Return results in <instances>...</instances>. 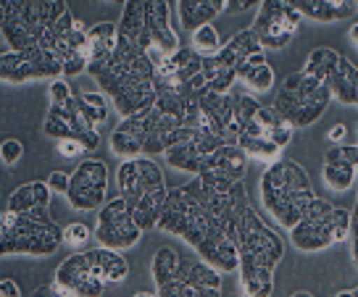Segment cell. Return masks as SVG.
I'll use <instances>...</instances> for the list:
<instances>
[{
	"mask_svg": "<svg viewBox=\"0 0 358 297\" xmlns=\"http://www.w3.org/2000/svg\"><path fill=\"white\" fill-rule=\"evenodd\" d=\"M158 231L185 240L203 261H208L222 274H235L240 268L237 245L211 213L201 187L179 184L169 189L166 205L158 219Z\"/></svg>",
	"mask_w": 358,
	"mask_h": 297,
	"instance_id": "1",
	"label": "cell"
},
{
	"mask_svg": "<svg viewBox=\"0 0 358 297\" xmlns=\"http://www.w3.org/2000/svg\"><path fill=\"white\" fill-rule=\"evenodd\" d=\"M195 87L177 85V87H161L158 98L150 108L127 116L108 137L111 153L119 158H137V155H164L166 140L171 132L185 126L190 98Z\"/></svg>",
	"mask_w": 358,
	"mask_h": 297,
	"instance_id": "2",
	"label": "cell"
},
{
	"mask_svg": "<svg viewBox=\"0 0 358 297\" xmlns=\"http://www.w3.org/2000/svg\"><path fill=\"white\" fill-rule=\"evenodd\" d=\"M87 74L101 85L103 95L111 100L122 119L150 108L158 98L156 66L150 55L122 32L108 61H103L101 66H95Z\"/></svg>",
	"mask_w": 358,
	"mask_h": 297,
	"instance_id": "3",
	"label": "cell"
},
{
	"mask_svg": "<svg viewBox=\"0 0 358 297\" xmlns=\"http://www.w3.org/2000/svg\"><path fill=\"white\" fill-rule=\"evenodd\" d=\"M232 242L240 253V289L250 297L274 295V268L285 255V242L274 229H268L264 219L248 205L232 231Z\"/></svg>",
	"mask_w": 358,
	"mask_h": 297,
	"instance_id": "4",
	"label": "cell"
},
{
	"mask_svg": "<svg viewBox=\"0 0 358 297\" xmlns=\"http://www.w3.org/2000/svg\"><path fill=\"white\" fill-rule=\"evenodd\" d=\"M258 198L268 216L277 221L282 229L290 231L301 221V216L316 195L311 187V176L306 174L301 164L277 158L261 174Z\"/></svg>",
	"mask_w": 358,
	"mask_h": 297,
	"instance_id": "5",
	"label": "cell"
},
{
	"mask_svg": "<svg viewBox=\"0 0 358 297\" xmlns=\"http://www.w3.org/2000/svg\"><path fill=\"white\" fill-rule=\"evenodd\" d=\"M116 184L122 198L137 219L140 229L150 231L158 229V219L166 205V179L156 161L150 155H137V158H124L122 166L116 168Z\"/></svg>",
	"mask_w": 358,
	"mask_h": 297,
	"instance_id": "6",
	"label": "cell"
},
{
	"mask_svg": "<svg viewBox=\"0 0 358 297\" xmlns=\"http://www.w3.org/2000/svg\"><path fill=\"white\" fill-rule=\"evenodd\" d=\"M119 32L127 34L137 48H143L153 66H161L169 55L182 48L171 27L169 0H127L122 6Z\"/></svg>",
	"mask_w": 358,
	"mask_h": 297,
	"instance_id": "7",
	"label": "cell"
},
{
	"mask_svg": "<svg viewBox=\"0 0 358 297\" xmlns=\"http://www.w3.org/2000/svg\"><path fill=\"white\" fill-rule=\"evenodd\" d=\"M64 245V226L48 216V208L0 216V255H32L48 258Z\"/></svg>",
	"mask_w": 358,
	"mask_h": 297,
	"instance_id": "8",
	"label": "cell"
},
{
	"mask_svg": "<svg viewBox=\"0 0 358 297\" xmlns=\"http://www.w3.org/2000/svg\"><path fill=\"white\" fill-rule=\"evenodd\" d=\"M332 92L324 79L311 77L306 71H292L280 85L271 108L280 113L292 129H306L327 113Z\"/></svg>",
	"mask_w": 358,
	"mask_h": 297,
	"instance_id": "9",
	"label": "cell"
},
{
	"mask_svg": "<svg viewBox=\"0 0 358 297\" xmlns=\"http://www.w3.org/2000/svg\"><path fill=\"white\" fill-rule=\"evenodd\" d=\"M350 237V210L324 198H313L301 221L290 229V242L301 253H324Z\"/></svg>",
	"mask_w": 358,
	"mask_h": 297,
	"instance_id": "10",
	"label": "cell"
},
{
	"mask_svg": "<svg viewBox=\"0 0 358 297\" xmlns=\"http://www.w3.org/2000/svg\"><path fill=\"white\" fill-rule=\"evenodd\" d=\"M219 145L224 143H219L213 134L203 132L198 126H179L177 132L169 134L164 158H166V164L171 168L198 176L203 174L206 161L211 158V153Z\"/></svg>",
	"mask_w": 358,
	"mask_h": 297,
	"instance_id": "11",
	"label": "cell"
},
{
	"mask_svg": "<svg viewBox=\"0 0 358 297\" xmlns=\"http://www.w3.org/2000/svg\"><path fill=\"white\" fill-rule=\"evenodd\" d=\"M301 22L303 13L295 8L292 0H261L253 29L266 50H282L290 45Z\"/></svg>",
	"mask_w": 358,
	"mask_h": 297,
	"instance_id": "12",
	"label": "cell"
},
{
	"mask_svg": "<svg viewBox=\"0 0 358 297\" xmlns=\"http://www.w3.org/2000/svg\"><path fill=\"white\" fill-rule=\"evenodd\" d=\"M95 240L106 247L113 250H132L143 240V229L137 219L132 216V210L127 205V200L119 198L108 200L101 210H98V224H95Z\"/></svg>",
	"mask_w": 358,
	"mask_h": 297,
	"instance_id": "13",
	"label": "cell"
},
{
	"mask_svg": "<svg viewBox=\"0 0 358 297\" xmlns=\"http://www.w3.org/2000/svg\"><path fill=\"white\" fill-rule=\"evenodd\" d=\"M106 192H108V166L98 158H87L71 171L66 203L71 205V210H79V213H90V210L98 213L108 203Z\"/></svg>",
	"mask_w": 358,
	"mask_h": 297,
	"instance_id": "14",
	"label": "cell"
},
{
	"mask_svg": "<svg viewBox=\"0 0 358 297\" xmlns=\"http://www.w3.org/2000/svg\"><path fill=\"white\" fill-rule=\"evenodd\" d=\"M61 292L69 297H95L106 292V279H103L95 266H92V258L87 253H71L69 258H64V263L56 268V279H53Z\"/></svg>",
	"mask_w": 358,
	"mask_h": 297,
	"instance_id": "15",
	"label": "cell"
},
{
	"mask_svg": "<svg viewBox=\"0 0 358 297\" xmlns=\"http://www.w3.org/2000/svg\"><path fill=\"white\" fill-rule=\"evenodd\" d=\"M177 85H190L201 89L206 87L203 77V55L192 48H179L174 55L156 66V87H177Z\"/></svg>",
	"mask_w": 358,
	"mask_h": 297,
	"instance_id": "16",
	"label": "cell"
},
{
	"mask_svg": "<svg viewBox=\"0 0 358 297\" xmlns=\"http://www.w3.org/2000/svg\"><path fill=\"white\" fill-rule=\"evenodd\" d=\"M90 129H98V126L87 119L79 98H69L64 103H50V108L45 113L43 132L48 137H53V140H66V137L79 140Z\"/></svg>",
	"mask_w": 358,
	"mask_h": 297,
	"instance_id": "17",
	"label": "cell"
},
{
	"mask_svg": "<svg viewBox=\"0 0 358 297\" xmlns=\"http://www.w3.org/2000/svg\"><path fill=\"white\" fill-rule=\"evenodd\" d=\"M248 158H250V155H248L237 143L219 145L211 153V158L206 161L203 174H198V176L211 179V182H224V184L243 182L248 171Z\"/></svg>",
	"mask_w": 358,
	"mask_h": 297,
	"instance_id": "18",
	"label": "cell"
},
{
	"mask_svg": "<svg viewBox=\"0 0 358 297\" xmlns=\"http://www.w3.org/2000/svg\"><path fill=\"white\" fill-rule=\"evenodd\" d=\"M292 129L290 124L282 119L277 110L271 108V106H258V110L248 119L245 124H243V132L245 137H258V140H268V143H274L277 147H287L292 140Z\"/></svg>",
	"mask_w": 358,
	"mask_h": 297,
	"instance_id": "19",
	"label": "cell"
},
{
	"mask_svg": "<svg viewBox=\"0 0 358 297\" xmlns=\"http://www.w3.org/2000/svg\"><path fill=\"white\" fill-rule=\"evenodd\" d=\"M34 11L40 16V22L48 27V32L53 34V40H56V48L58 53L66 48L69 43V34L74 29V13L71 8L66 6V0H32Z\"/></svg>",
	"mask_w": 358,
	"mask_h": 297,
	"instance_id": "20",
	"label": "cell"
},
{
	"mask_svg": "<svg viewBox=\"0 0 358 297\" xmlns=\"http://www.w3.org/2000/svg\"><path fill=\"white\" fill-rule=\"evenodd\" d=\"M258 50H266V48L261 45V37H258L256 29L248 27V29H240L237 34H232L213 58H216V64H219L222 68H232V71H237V66L245 61L248 55L258 53Z\"/></svg>",
	"mask_w": 358,
	"mask_h": 297,
	"instance_id": "21",
	"label": "cell"
},
{
	"mask_svg": "<svg viewBox=\"0 0 358 297\" xmlns=\"http://www.w3.org/2000/svg\"><path fill=\"white\" fill-rule=\"evenodd\" d=\"M292 3L303 13V19H311L316 24L353 19L358 8L353 0H292Z\"/></svg>",
	"mask_w": 358,
	"mask_h": 297,
	"instance_id": "22",
	"label": "cell"
},
{
	"mask_svg": "<svg viewBox=\"0 0 358 297\" xmlns=\"http://www.w3.org/2000/svg\"><path fill=\"white\" fill-rule=\"evenodd\" d=\"M327 87L332 92V100H337L340 106H356L358 100V66L345 58V55H340L337 58L335 68L329 71V77H327Z\"/></svg>",
	"mask_w": 358,
	"mask_h": 297,
	"instance_id": "23",
	"label": "cell"
},
{
	"mask_svg": "<svg viewBox=\"0 0 358 297\" xmlns=\"http://www.w3.org/2000/svg\"><path fill=\"white\" fill-rule=\"evenodd\" d=\"M119 43V22H101L95 27H90L87 32V71L95 66H101L103 61H108V55L113 53V48Z\"/></svg>",
	"mask_w": 358,
	"mask_h": 297,
	"instance_id": "24",
	"label": "cell"
},
{
	"mask_svg": "<svg viewBox=\"0 0 358 297\" xmlns=\"http://www.w3.org/2000/svg\"><path fill=\"white\" fill-rule=\"evenodd\" d=\"M179 24L192 32L201 24H211L216 16L227 13V0H177Z\"/></svg>",
	"mask_w": 358,
	"mask_h": 297,
	"instance_id": "25",
	"label": "cell"
},
{
	"mask_svg": "<svg viewBox=\"0 0 358 297\" xmlns=\"http://www.w3.org/2000/svg\"><path fill=\"white\" fill-rule=\"evenodd\" d=\"M50 195L53 189L48 182H27L13 189L8 200H6V208L16 210V213H29V210H40L50 205Z\"/></svg>",
	"mask_w": 358,
	"mask_h": 297,
	"instance_id": "26",
	"label": "cell"
},
{
	"mask_svg": "<svg viewBox=\"0 0 358 297\" xmlns=\"http://www.w3.org/2000/svg\"><path fill=\"white\" fill-rule=\"evenodd\" d=\"M0 82L3 85H29V82H40V71L27 55L16 53V50H3L0 55Z\"/></svg>",
	"mask_w": 358,
	"mask_h": 297,
	"instance_id": "27",
	"label": "cell"
},
{
	"mask_svg": "<svg viewBox=\"0 0 358 297\" xmlns=\"http://www.w3.org/2000/svg\"><path fill=\"white\" fill-rule=\"evenodd\" d=\"M90 258H92V266L95 271L108 282V284H119L129 276V261L122 255V250H113V247H95L90 250Z\"/></svg>",
	"mask_w": 358,
	"mask_h": 297,
	"instance_id": "28",
	"label": "cell"
},
{
	"mask_svg": "<svg viewBox=\"0 0 358 297\" xmlns=\"http://www.w3.org/2000/svg\"><path fill=\"white\" fill-rule=\"evenodd\" d=\"M322 179L332 192H345L356 184L358 179V166L353 164H340V161H324L322 168Z\"/></svg>",
	"mask_w": 358,
	"mask_h": 297,
	"instance_id": "29",
	"label": "cell"
},
{
	"mask_svg": "<svg viewBox=\"0 0 358 297\" xmlns=\"http://www.w3.org/2000/svg\"><path fill=\"white\" fill-rule=\"evenodd\" d=\"M179 253L177 247H158L156 255H153V261H150V276H153V282L156 287L166 284L169 279H174L179 271Z\"/></svg>",
	"mask_w": 358,
	"mask_h": 297,
	"instance_id": "30",
	"label": "cell"
},
{
	"mask_svg": "<svg viewBox=\"0 0 358 297\" xmlns=\"http://www.w3.org/2000/svg\"><path fill=\"white\" fill-rule=\"evenodd\" d=\"M237 82L248 85L256 92H268L274 87V68L268 64H261V66H248V64H240L237 66Z\"/></svg>",
	"mask_w": 358,
	"mask_h": 297,
	"instance_id": "31",
	"label": "cell"
},
{
	"mask_svg": "<svg viewBox=\"0 0 358 297\" xmlns=\"http://www.w3.org/2000/svg\"><path fill=\"white\" fill-rule=\"evenodd\" d=\"M337 58H340V53L337 50H332V48H316V50H311L308 53V58H306V66H303V71L306 74H311V77H319L324 79L329 77V71L335 68Z\"/></svg>",
	"mask_w": 358,
	"mask_h": 297,
	"instance_id": "32",
	"label": "cell"
},
{
	"mask_svg": "<svg viewBox=\"0 0 358 297\" xmlns=\"http://www.w3.org/2000/svg\"><path fill=\"white\" fill-rule=\"evenodd\" d=\"M222 37H219L213 24H201L190 32V48L201 55H216L222 50Z\"/></svg>",
	"mask_w": 358,
	"mask_h": 297,
	"instance_id": "33",
	"label": "cell"
},
{
	"mask_svg": "<svg viewBox=\"0 0 358 297\" xmlns=\"http://www.w3.org/2000/svg\"><path fill=\"white\" fill-rule=\"evenodd\" d=\"M79 100H82V108H85V113H87V119L95 126H101V124H106V119H108V113H111V100L106 98L103 92H85V95H79Z\"/></svg>",
	"mask_w": 358,
	"mask_h": 297,
	"instance_id": "34",
	"label": "cell"
},
{
	"mask_svg": "<svg viewBox=\"0 0 358 297\" xmlns=\"http://www.w3.org/2000/svg\"><path fill=\"white\" fill-rule=\"evenodd\" d=\"M237 145H240L250 158H261V161H266V164L277 161L280 153H282V147H277L274 143H268V140H258V137H245V134H240Z\"/></svg>",
	"mask_w": 358,
	"mask_h": 297,
	"instance_id": "35",
	"label": "cell"
},
{
	"mask_svg": "<svg viewBox=\"0 0 358 297\" xmlns=\"http://www.w3.org/2000/svg\"><path fill=\"white\" fill-rule=\"evenodd\" d=\"M324 161H340V164L358 166V145L350 143H329L324 153Z\"/></svg>",
	"mask_w": 358,
	"mask_h": 297,
	"instance_id": "36",
	"label": "cell"
},
{
	"mask_svg": "<svg viewBox=\"0 0 358 297\" xmlns=\"http://www.w3.org/2000/svg\"><path fill=\"white\" fill-rule=\"evenodd\" d=\"M90 240V226L87 224H79V221H74V224H69V226H64V245H69V247H85Z\"/></svg>",
	"mask_w": 358,
	"mask_h": 297,
	"instance_id": "37",
	"label": "cell"
},
{
	"mask_svg": "<svg viewBox=\"0 0 358 297\" xmlns=\"http://www.w3.org/2000/svg\"><path fill=\"white\" fill-rule=\"evenodd\" d=\"M0 158L6 166H16L24 158V145L19 140H6L0 145Z\"/></svg>",
	"mask_w": 358,
	"mask_h": 297,
	"instance_id": "38",
	"label": "cell"
},
{
	"mask_svg": "<svg viewBox=\"0 0 358 297\" xmlns=\"http://www.w3.org/2000/svg\"><path fill=\"white\" fill-rule=\"evenodd\" d=\"M48 95H50V103H64V100L74 98L71 95V87H69L66 77H58L50 82V87H48Z\"/></svg>",
	"mask_w": 358,
	"mask_h": 297,
	"instance_id": "39",
	"label": "cell"
},
{
	"mask_svg": "<svg viewBox=\"0 0 358 297\" xmlns=\"http://www.w3.org/2000/svg\"><path fill=\"white\" fill-rule=\"evenodd\" d=\"M350 258H353V266L358 268V200L353 210H350Z\"/></svg>",
	"mask_w": 358,
	"mask_h": 297,
	"instance_id": "40",
	"label": "cell"
},
{
	"mask_svg": "<svg viewBox=\"0 0 358 297\" xmlns=\"http://www.w3.org/2000/svg\"><path fill=\"white\" fill-rule=\"evenodd\" d=\"M58 153L64 155V158H79L82 153H87L85 150V145L74 140V137H66V140H58Z\"/></svg>",
	"mask_w": 358,
	"mask_h": 297,
	"instance_id": "41",
	"label": "cell"
},
{
	"mask_svg": "<svg viewBox=\"0 0 358 297\" xmlns=\"http://www.w3.org/2000/svg\"><path fill=\"white\" fill-rule=\"evenodd\" d=\"M48 184L53 192L58 195H66L69 192V184H71V174H64V171H53V174L48 176Z\"/></svg>",
	"mask_w": 358,
	"mask_h": 297,
	"instance_id": "42",
	"label": "cell"
},
{
	"mask_svg": "<svg viewBox=\"0 0 358 297\" xmlns=\"http://www.w3.org/2000/svg\"><path fill=\"white\" fill-rule=\"evenodd\" d=\"M261 6V0H227V13H245Z\"/></svg>",
	"mask_w": 358,
	"mask_h": 297,
	"instance_id": "43",
	"label": "cell"
},
{
	"mask_svg": "<svg viewBox=\"0 0 358 297\" xmlns=\"http://www.w3.org/2000/svg\"><path fill=\"white\" fill-rule=\"evenodd\" d=\"M327 140H329V143H345V140H348V126H345V124H335V126L327 132Z\"/></svg>",
	"mask_w": 358,
	"mask_h": 297,
	"instance_id": "44",
	"label": "cell"
},
{
	"mask_svg": "<svg viewBox=\"0 0 358 297\" xmlns=\"http://www.w3.org/2000/svg\"><path fill=\"white\" fill-rule=\"evenodd\" d=\"M22 295L19 292V284L13 279H0V297H16Z\"/></svg>",
	"mask_w": 358,
	"mask_h": 297,
	"instance_id": "45",
	"label": "cell"
},
{
	"mask_svg": "<svg viewBox=\"0 0 358 297\" xmlns=\"http://www.w3.org/2000/svg\"><path fill=\"white\" fill-rule=\"evenodd\" d=\"M34 295H37V297H43V295H64V292H61V287H58L56 282H53V284H43V287H37V289H34Z\"/></svg>",
	"mask_w": 358,
	"mask_h": 297,
	"instance_id": "46",
	"label": "cell"
},
{
	"mask_svg": "<svg viewBox=\"0 0 358 297\" xmlns=\"http://www.w3.org/2000/svg\"><path fill=\"white\" fill-rule=\"evenodd\" d=\"M348 37H350V43H353V45L358 48V22L353 24V27H350V32H348Z\"/></svg>",
	"mask_w": 358,
	"mask_h": 297,
	"instance_id": "47",
	"label": "cell"
},
{
	"mask_svg": "<svg viewBox=\"0 0 358 297\" xmlns=\"http://www.w3.org/2000/svg\"><path fill=\"white\" fill-rule=\"evenodd\" d=\"M340 297H358V287H350V289H343V292H337Z\"/></svg>",
	"mask_w": 358,
	"mask_h": 297,
	"instance_id": "48",
	"label": "cell"
},
{
	"mask_svg": "<svg viewBox=\"0 0 358 297\" xmlns=\"http://www.w3.org/2000/svg\"><path fill=\"white\" fill-rule=\"evenodd\" d=\"M111 3H119V6H124V3H127V0H111Z\"/></svg>",
	"mask_w": 358,
	"mask_h": 297,
	"instance_id": "49",
	"label": "cell"
},
{
	"mask_svg": "<svg viewBox=\"0 0 358 297\" xmlns=\"http://www.w3.org/2000/svg\"><path fill=\"white\" fill-rule=\"evenodd\" d=\"M353 3H356V6H358V0H353Z\"/></svg>",
	"mask_w": 358,
	"mask_h": 297,
	"instance_id": "50",
	"label": "cell"
},
{
	"mask_svg": "<svg viewBox=\"0 0 358 297\" xmlns=\"http://www.w3.org/2000/svg\"><path fill=\"white\" fill-rule=\"evenodd\" d=\"M356 106H358V100H356Z\"/></svg>",
	"mask_w": 358,
	"mask_h": 297,
	"instance_id": "51",
	"label": "cell"
}]
</instances>
